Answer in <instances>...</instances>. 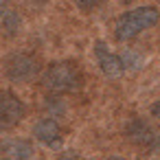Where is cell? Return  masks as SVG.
I'll return each mask as SVG.
<instances>
[{"instance_id": "obj_1", "label": "cell", "mask_w": 160, "mask_h": 160, "mask_svg": "<svg viewBox=\"0 0 160 160\" xmlns=\"http://www.w3.org/2000/svg\"><path fill=\"white\" fill-rule=\"evenodd\" d=\"M83 83V75L77 62L62 59L53 62L44 68L42 72V86L55 94H66V92H77Z\"/></svg>"}, {"instance_id": "obj_2", "label": "cell", "mask_w": 160, "mask_h": 160, "mask_svg": "<svg viewBox=\"0 0 160 160\" xmlns=\"http://www.w3.org/2000/svg\"><path fill=\"white\" fill-rule=\"evenodd\" d=\"M160 22V11L151 5H142L136 9H129L125 13L118 16V20L114 22V38L118 42H129L134 40L138 33L156 27Z\"/></svg>"}, {"instance_id": "obj_3", "label": "cell", "mask_w": 160, "mask_h": 160, "mask_svg": "<svg viewBox=\"0 0 160 160\" xmlns=\"http://www.w3.org/2000/svg\"><path fill=\"white\" fill-rule=\"evenodd\" d=\"M40 72V62L31 53H13L5 59V75L13 83H27Z\"/></svg>"}, {"instance_id": "obj_4", "label": "cell", "mask_w": 160, "mask_h": 160, "mask_svg": "<svg viewBox=\"0 0 160 160\" xmlns=\"http://www.w3.org/2000/svg\"><path fill=\"white\" fill-rule=\"evenodd\" d=\"M27 114L24 101L11 90H0V132L16 127Z\"/></svg>"}, {"instance_id": "obj_5", "label": "cell", "mask_w": 160, "mask_h": 160, "mask_svg": "<svg viewBox=\"0 0 160 160\" xmlns=\"http://www.w3.org/2000/svg\"><path fill=\"white\" fill-rule=\"evenodd\" d=\"M125 136L142 149H160V134L142 118H132L125 125Z\"/></svg>"}, {"instance_id": "obj_6", "label": "cell", "mask_w": 160, "mask_h": 160, "mask_svg": "<svg viewBox=\"0 0 160 160\" xmlns=\"http://www.w3.org/2000/svg\"><path fill=\"white\" fill-rule=\"evenodd\" d=\"M94 57H97V64H99L101 72H103L108 79H118V77H123V72H125L123 57L116 55L105 42H97V44H94Z\"/></svg>"}, {"instance_id": "obj_7", "label": "cell", "mask_w": 160, "mask_h": 160, "mask_svg": "<svg viewBox=\"0 0 160 160\" xmlns=\"http://www.w3.org/2000/svg\"><path fill=\"white\" fill-rule=\"evenodd\" d=\"M33 134H35V138L42 145H46L51 149H57L64 142V132H62L57 118H42V121H38V125L33 127Z\"/></svg>"}, {"instance_id": "obj_8", "label": "cell", "mask_w": 160, "mask_h": 160, "mask_svg": "<svg viewBox=\"0 0 160 160\" xmlns=\"http://www.w3.org/2000/svg\"><path fill=\"white\" fill-rule=\"evenodd\" d=\"M5 156L9 160H31L33 158V145L24 138H13V140H7L5 147H2Z\"/></svg>"}, {"instance_id": "obj_9", "label": "cell", "mask_w": 160, "mask_h": 160, "mask_svg": "<svg viewBox=\"0 0 160 160\" xmlns=\"http://www.w3.org/2000/svg\"><path fill=\"white\" fill-rule=\"evenodd\" d=\"M2 27H5V31L9 35H16L20 31V27H22V20H20V16L16 11H9V13L2 16Z\"/></svg>"}, {"instance_id": "obj_10", "label": "cell", "mask_w": 160, "mask_h": 160, "mask_svg": "<svg viewBox=\"0 0 160 160\" xmlns=\"http://www.w3.org/2000/svg\"><path fill=\"white\" fill-rule=\"evenodd\" d=\"M72 2H75L81 11H94V9L101 5V0H72Z\"/></svg>"}, {"instance_id": "obj_11", "label": "cell", "mask_w": 160, "mask_h": 160, "mask_svg": "<svg viewBox=\"0 0 160 160\" xmlns=\"http://www.w3.org/2000/svg\"><path fill=\"white\" fill-rule=\"evenodd\" d=\"M46 110H51L53 114H55V112H57V114H64L66 108H64V101H62V99H48V101H46Z\"/></svg>"}, {"instance_id": "obj_12", "label": "cell", "mask_w": 160, "mask_h": 160, "mask_svg": "<svg viewBox=\"0 0 160 160\" xmlns=\"http://www.w3.org/2000/svg\"><path fill=\"white\" fill-rule=\"evenodd\" d=\"M151 116L160 121V101H156V103L151 105Z\"/></svg>"}, {"instance_id": "obj_13", "label": "cell", "mask_w": 160, "mask_h": 160, "mask_svg": "<svg viewBox=\"0 0 160 160\" xmlns=\"http://www.w3.org/2000/svg\"><path fill=\"white\" fill-rule=\"evenodd\" d=\"M59 160H81V158H79L77 153H64V156H62Z\"/></svg>"}, {"instance_id": "obj_14", "label": "cell", "mask_w": 160, "mask_h": 160, "mask_svg": "<svg viewBox=\"0 0 160 160\" xmlns=\"http://www.w3.org/2000/svg\"><path fill=\"white\" fill-rule=\"evenodd\" d=\"M7 5H9V0H0V18L5 16V11H7Z\"/></svg>"}, {"instance_id": "obj_15", "label": "cell", "mask_w": 160, "mask_h": 160, "mask_svg": "<svg viewBox=\"0 0 160 160\" xmlns=\"http://www.w3.org/2000/svg\"><path fill=\"white\" fill-rule=\"evenodd\" d=\"M108 160H123V158H118V156H114V158H108Z\"/></svg>"}]
</instances>
